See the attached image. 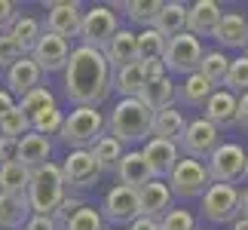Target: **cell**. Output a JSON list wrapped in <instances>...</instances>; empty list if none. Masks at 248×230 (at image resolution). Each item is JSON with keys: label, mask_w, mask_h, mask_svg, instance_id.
<instances>
[{"label": "cell", "mask_w": 248, "mask_h": 230, "mask_svg": "<svg viewBox=\"0 0 248 230\" xmlns=\"http://www.w3.org/2000/svg\"><path fill=\"white\" fill-rule=\"evenodd\" d=\"M236 99L239 95H233L230 89H215L212 95H208V101L202 104V117L212 123V126L221 132L227 126H236Z\"/></svg>", "instance_id": "obj_18"}, {"label": "cell", "mask_w": 248, "mask_h": 230, "mask_svg": "<svg viewBox=\"0 0 248 230\" xmlns=\"http://www.w3.org/2000/svg\"><path fill=\"white\" fill-rule=\"evenodd\" d=\"M62 123H64V111L59 108V104H52V108H46V111H40V114L31 117V132L34 135L49 138V135H59L62 132Z\"/></svg>", "instance_id": "obj_36"}, {"label": "cell", "mask_w": 248, "mask_h": 230, "mask_svg": "<svg viewBox=\"0 0 248 230\" xmlns=\"http://www.w3.org/2000/svg\"><path fill=\"white\" fill-rule=\"evenodd\" d=\"M169 71H166V65L163 62H147L144 65V77H147V83L150 80H159V77H166Z\"/></svg>", "instance_id": "obj_48"}, {"label": "cell", "mask_w": 248, "mask_h": 230, "mask_svg": "<svg viewBox=\"0 0 248 230\" xmlns=\"http://www.w3.org/2000/svg\"><path fill=\"white\" fill-rule=\"evenodd\" d=\"M16 104L28 114V117H34V114H40V111H46V108H52V104H55V95L46 89V86H37V89H31L28 95H22V99H18Z\"/></svg>", "instance_id": "obj_40"}, {"label": "cell", "mask_w": 248, "mask_h": 230, "mask_svg": "<svg viewBox=\"0 0 248 230\" xmlns=\"http://www.w3.org/2000/svg\"><path fill=\"white\" fill-rule=\"evenodd\" d=\"M166 184H169V190H171V197H181V199H196V197H202L205 190H208L212 178H208L205 163L181 157V160H178V166L171 169V175L166 178Z\"/></svg>", "instance_id": "obj_8"}, {"label": "cell", "mask_w": 248, "mask_h": 230, "mask_svg": "<svg viewBox=\"0 0 248 230\" xmlns=\"http://www.w3.org/2000/svg\"><path fill=\"white\" fill-rule=\"evenodd\" d=\"M171 190H169V184L166 181H147L144 187L138 190V206H141V215L144 218H154V221H159L169 209H171Z\"/></svg>", "instance_id": "obj_19"}, {"label": "cell", "mask_w": 248, "mask_h": 230, "mask_svg": "<svg viewBox=\"0 0 248 230\" xmlns=\"http://www.w3.org/2000/svg\"><path fill=\"white\" fill-rule=\"evenodd\" d=\"M215 40L227 49H245L248 43V18L242 13H224L215 28Z\"/></svg>", "instance_id": "obj_22"}, {"label": "cell", "mask_w": 248, "mask_h": 230, "mask_svg": "<svg viewBox=\"0 0 248 230\" xmlns=\"http://www.w3.org/2000/svg\"><path fill=\"white\" fill-rule=\"evenodd\" d=\"M22 16V6L13 0H0V34H9V28L16 25V18Z\"/></svg>", "instance_id": "obj_43"}, {"label": "cell", "mask_w": 248, "mask_h": 230, "mask_svg": "<svg viewBox=\"0 0 248 230\" xmlns=\"http://www.w3.org/2000/svg\"><path fill=\"white\" fill-rule=\"evenodd\" d=\"M224 89H230L233 95L248 92V59L245 55L230 59V68H227V77H224Z\"/></svg>", "instance_id": "obj_39"}, {"label": "cell", "mask_w": 248, "mask_h": 230, "mask_svg": "<svg viewBox=\"0 0 248 230\" xmlns=\"http://www.w3.org/2000/svg\"><path fill=\"white\" fill-rule=\"evenodd\" d=\"M80 206H83V199H77V197H64L62 203H59V209H55V212H52L49 218H52V221H55V227H62V224L68 221V218H71L74 212H77Z\"/></svg>", "instance_id": "obj_44"}, {"label": "cell", "mask_w": 248, "mask_h": 230, "mask_svg": "<svg viewBox=\"0 0 248 230\" xmlns=\"http://www.w3.org/2000/svg\"><path fill=\"white\" fill-rule=\"evenodd\" d=\"M40 34H43V25H40V18H34V16H18L16 25L9 28V37H13L25 52L34 49V43L40 40Z\"/></svg>", "instance_id": "obj_35"}, {"label": "cell", "mask_w": 248, "mask_h": 230, "mask_svg": "<svg viewBox=\"0 0 248 230\" xmlns=\"http://www.w3.org/2000/svg\"><path fill=\"white\" fill-rule=\"evenodd\" d=\"M236 126L248 129V92H242L236 99Z\"/></svg>", "instance_id": "obj_47"}, {"label": "cell", "mask_w": 248, "mask_h": 230, "mask_svg": "<svg viewBox=\"0 0 248 230\" xmlns=\"http://www.w3.org/2000/svg\"><path fill=\"white\" fill-rule=\"evenodd\" d=\"M120 31V18L117 13H113L110 6H104V3H95L89 6L83 13L80 18V46H92V49H104L110 40H113V34Z\"/></svg>", "instance_id": "obj_5"}, {"label": "cell", "mask_w": 248, "mask_h": 230, "mask_svg": "<svg viewBox=\"0 0 248 230\" xmlns=\"http://www.w3.org/2000/svg\"><path fill=\"white\" fill-rule=\"evenodd\" d=\"M110 68L101 49L74 46L64 65V95L74 108H98L110 95Z\"/></svg>", "instance_id": "obj_1"}, {"label": "cell", "mask_w": 248, "mask_h": 230, "mask_svg": "<svg viewBox=\"0 0 248 230\" xmlns=\"http://www.w3.org/2000/svg\"><path fill=\"white\" fill-rule=\"evenodd\" d=\"M135 218H141V206H138V190L132 187H110L101 206V221L113 224V230H126Z\"/></svg>", "instance_id": "obj_9"}, {"label": "cell", "mask_w": 248, "mask_h": 230, "mask_svg": "<svg viewBox=\"0 0 248 230\" xmlns=\"http://www.w3.org/2000/svg\"><path fill=\"white\" fill-rule=\"evenodd\" d=\"M101 52H104V59H108L110 74H117L120 68H126V65H135V62H138V52H135V31L120 28V31L113 34V40L104 46Z\"/></svg>", "instance_id": "obj_20"}, {"label": "cell", "mask_w": 248, "mask_h": 230, "mask_svg": "<svg viewBox=\"0 0 248 230\" xmlns=\"http://www.w3.org/2000/svg\"><path fill=\"white\" fill-rule=\"evenodd\" d=\"M224 9L215 3V0H196V3H187V34L193 37H215V28L221 22Z\"/></svg>", "instance_id": "obj_16"}, {"label": "cell", "mask_w": 248, "mask_h": 230, "mask_svg": "<svg viewBox=\"0 0 248 230\" xmlns=\"http://www.w3.org/2000/svg\"><path fill=\"white\" fill-rule=\"evenodd\" d=\"M242 55H245V59H248V43H245V49H242Z\"/></svg>", "instance_id": "obj_53"}, {"label": "cell", "mask_w": 248, "mask_h": 230, "mask_svg": "<svg viewBox=\"0 0 248 230\" xmlns=\"http://www.w3.org/2000/svg\"><path fill=\"white\" fill-rule=\"evenodd\" d=\"M239 218H248V187L239 190Z\"/></svg>", "instance_id": "obj_51"}, {"label": "cell", "mask_w": 248, "mask_h": 230, "mask_svg": "<svg viewBox=\"0 0 248 230\" xmlns=\"http://www.w3.org/2000/svg\"><path fill=\"white\" fill-rule=\"evenodd\" d=\"M101 135H104V114L98 108H71V114H64L59 138L71 150H89Z\"/></svg>", "instance_id": "obj_4"}, {"label": "cell", "mask_w": 248, "mask_h": 230, "mask_svg": "<svg viewBox=\"0 0 248 230\" xmlns=\"http://www.w3.org/2000/svg\"><path fill=\"white\" fill-rule=\"evenodd\" d=\"M18 163V141L13 138H0V166Z\"/></svg>", "instance_id": "obj_45"}, {"label": "cell", "mask_w": 248, "mask_h": 230, "mask_svg": "<svg viewBox=\"0 0 248 230\" xmlns=\"http://www.w3.org/2000/svg\"><path fill=\"white\" fill-rule=\"evenodd\" d=\"M202 215L212 224H233L239 218V187L208 184V190L202 194Z\"/></svg>", "instance_id": "obj_11"}, {"label": "cell", "mask_w": 248, "mask_h": 230, "mask_svg": "<svg viewBox=\"0 0 248 230\" xmlns=\"http://www.w3.org/2000/svg\"><path fill=\"white\" fill-rule=\"evenodd\" d=\"M49 157H52V141L49 138L34 135V132H28V135L18 138V163H22L25 169L46 166Z\"/></svg>", "instance_id": "obj_26"}, {"label": "cell", "mask_w": 248, "mask_h": 230, "mask_svg": "<svg viewBox=\"0 0 248 230\" xmlns=\"http://www.w3.org/2000/svg\"><path fill=\"white\" fill-rule=\"evenodd\" d=\"M13 108H16V99L3 89V86H0V117H3V114H9Z\"/></svg>", "instance_id": "obj_50"}, {"label": "cell", "mask_w": 248, "mask_h": 230, "mask_svg": "<svg viewBox=\"0 0 248 230\" xmlns=\"http://www.w3.org/2000/svg\"><path fill=\"white\" fill-rule=\"evenodd\" d=\"M31 55V62L40 68L43 74H55V71H64V65H68V55H71V43L62 40V37L55 34H40V40L34 43V49L28 52Z\"/></svg>", "instance_id": "obj_14"}, {"label": "cell", "mask_w": 248, "mask_h": 230, "mask_svg": "<svg viewBox=\"0 0 248 230\" xmlns=\"http://www.w3.org/2000/svg\"><path fill=\"white\" fill-rule=\"evenodd\" d=\"M150 123H154L150 108H144L138 99H120L113 104L110 117H104V132L132 150L135 145L150 138Z\"/></svg>", "instance_id": "obj_2"}, {"label": "cell", "mask_w": 248, "mask_h": 230, "mask_svg": "<svg viewBox=\"0 0 248 230\" xmlns=\"http://www.w3.org/2000/svg\"><path fill=\"white\" fill-rule=\"evenodd\" d=\"M187 126V117L184 111L178 108H166V111H156L154 114V123H150V138H159V141H171L178 145L181 132Z\"/></svg>", "instance_id": "obj_23"}, {"label": "cell", "mask_w": 248, "mask_h": 230, "mask_svg": "<svg viewBox=\"0 0 248 230\" xmlns=\"http://www.w3.org/2000/svg\"><path fill=\"white\" fill-rule=\"evenodd\" d=\"M212 92H215V86L208 80H202L196 71L187 74L181 86H175V99H181V104H187V108H202Z\"/></svg>", "instance_id": "obj_28"}, {"label": "cell", "mask_w": 248, "mask_h": 230, "mask_svg": "<svg viewBox=\"0 0 248 230\" xmlns=\"http://www.w3.org/2000/svg\"><path fill=\"white\" fill-rule=\"evenodd\" d=\"M89 153L95 157V163H98V169H101V172H117L120 157L126 153V148H123L117 138H110L108 132H104V135L89 148Z\"/></svg>", "instance_id": "obj_33"}, {"label": "cell", "mask_w": 248, "mask_h": 230, "mask_svg": "<svg viewBox=\"0 0 248 230\" xmlns=\"http://www.w3.org/2000/svg\"><path fill=\"white\" fill-rule=\"evenodd\" d=\"M110 9H123L141 28H154L159 9H163V0H126V3H113Z\"/></svg>", "instance_id": "obj_32"}, {"label": "cell", "mask_w": 248, "mask_h": 230, "mask_svg": "<svg viewBox=\"0 0 248 230\" xmlns=\"http://www.w3.org/2000/svg\"><path fill=\"white\" fill-rule=\"evenodd\" d=\"M25 49L18 46L9 34H0V68H9V65H16L18 59H25Z\"/></svg>", "instance_id": "obj_42"}, {"label": "cell", "mask_w": 248, "mask_h": 230, "mask_svg": "<svg viewBox=\"0 0 248 230\" xmlns=\"http://www.w3.org/2000/svg\"><path fill=\"white\" fill-rule=\"evenodd\" d=\"M166 37L156 34L154 28H141L135 31V52H138V62L147 65V62H163L166 55Z\"/></svg>", "instance_id": "obj_30"}, {"label": "cell", "mask_w": 248, "mask_h": 230, "mask_svg": "<svg viewBox=\"0 0 248 230\" xmlns=\"http://www.w3.org/2000/svg\"><path fill=\"white\" fill-rule=\"evenodd\" d=\"M28 132H31V117H28V114L18 108V104H16L9 114H3V117H0V138L18 141L22 135H28Z\"/></svg>", "instance_id": "obj_37"}, {"label": "cell", "mask_w": 248, "mask_h": 230, "mask_svg": "<svg viewBox=\"0 0 248 230\" xmlns=\"http://www.w3.org/2000/svg\"><path fill=\"white\" fill-rule=\"evenodd\" d=\"M59 230H108L104 227V221H101V212L95 206H80L77 212H74L68 221H64Z\"/></svg>", "instance_id": "obj_38"}, {"label": "cell", "mask_w": 248, "mask_h": 230, "mask_svg": "<svg viewBox=\"0 0 248 230\" xmlns=\"http://www.w3.org/2000/svg\"><path fill=\"white\" fill-rule=\"evenodd\" d=\"M28 218H31V206H28V197H9V194H0V230H22Z\"/></svg>", "instance_id": "obj_27"}, {"label": "cell", "mask_w": 248, "mask_h": 230, "mask_svg": "<svg viewBox=\"0 0 248 230\" xmlns=\"http://www.w3.org/2000/svg\"><path fill=\"white\" fill-rule=\"evenodd\" d=\"M227 68H230V55L221 52V49H212V52H202V59H199V65H196V74L217 89V86H224Z\"/></svg>", "instance_id": "obj_31"}, {"label": "cell", "mask_w": 248, "mask_h": 230, "mask_svg": "<svg viewBox=\"0 0 248 230\" xmlns=\"http://www.w3.org/2000/svg\"><path fill=\"white\" fill-rule=\"evenodd\" d=\"M40 80H43V71L31 62V55H25V59H18L16 65L6 68V86L3 89L13 95V99H22V95H28L31 89H37Z\"/></svg>", "instance_id": "obj_17"}, {"label": "cell", "mask_w": 248, "mask_h": 230, "mask_svg": "<svg viewBox=\"0 0 248 230\" xmlns=\"http://www.w3.org/2000/svg\"><path fill=\"white\" fill-rule=\"evenodd\" d=\"M159 230H196V221L187 209H169L159 218Z\"/></svg>", "instance_id": "obj_41"}, {"label": "cell", "mask_w": 248, "mask_h": 230, "mask_svg": "<svg viewBox=\"0 0 248 230\" xmlns=\"http://www.w3.org/2000/svg\"><path fill=\"white\" fill-rule=\"evenodd\" d=\"M22 230H59V227H55V221L49 215H31Z\"/></svg>", "instance_id": "obj_46"}, {"label": "cell", "mask_w": 248, "mask_h": 230, "mask_svg": "<svg viewBox=\"0 0 248 230\" xmlns=\"http://www.w3.org/2000/svg\"><path fill=\"white\" fill-rule=\"evenodd\" d=\"M28 178H31V169H25L22 163H9V166H0V194L25 197V190H28Z\"/></svg>", "instance_id": "obj_34"}, {"label": "cell", "mask_w": 248, "mask_h": 230, "mask_svg": "<svg viewBox=\"0 0 248 230\" xmlns=\"http://www.w3.org/2000/svg\"><path fill=\"white\" fill-rule=\"evenodd\" d=\"M117 178H120L123 187H132V190H141L147 181H154V175H150L144 157H141V148H132V150H126V153L120 157Z\"/></svg>", "instance_id": "obj_21"}, {"label": "cell", "mask_w": 248, "mask_h": 230, "mask_svg": "<svg viewBox=\"0 0 248 230\" xmlns=\"http://www.w3.org/2000/svg\"><path fill=\"white\" fill-rule=\"evenodd\" d=\"M230 230H248V218H236L230 224Z\"/></svg>", "instance_id": "obj_52"}, {"label": "cell", "mask_w": 248, "mask_h": 230, "mask_svg": "<svg viewBox=\"0 0 248 230\" xmlns=\"http://www.w3.org/2000/svg\"><path fill=\"white\" fill-rule=\"evenodd\" d=\"M245 178H248V166H245Z\"/></svg>", "instance_id": "obj_54"}, {"label": "cell", "mask_w": 248, "mask_h": 230, "mask_svg": "<svg viewBox=\"0 0 248 230\" xmlns=\"http://www.w3.org/2000/svg\"><path fill=\"white\" fill-rule=\"evenodd\" d=\"M138 101L144 104L150 111H166V108H175V83H171V77H159V80H150L144 83V89L138 92Z\"/></svg>", "instance_id": "obj_25"}, {"label": "cell", "mask_w": 248, "mask_h": 230, "mask_svg": "<svg viewBox=\"0 0 248 230\" xmlns=\"http://www.w3.org/2000/svg\"><path fill=\"white\" fill-rule=\"evenodd\" d=\"M217 145H221V132H217L205 117L187 120V126H184V132H181V138H178V150L184 153L187 160H199V163L212 157L217 150Z\"/></svg>", "instance_id": "obj_7"}, {"label": "cell", "mask_w": 248, "mask_h": 230, "mask_svg": "<svg viewBox=\"0 0 248 230\" xmlns=\"http://www.w3.org/2000/svg\"><path fill=\"white\" fill-rule=\"evenodd\" d=\"M59 169H62L64 187H71V190H89V187L98 184L101 175H104L89 150H71Z\"/></svg>", "instance_id": "obj_12"}, {"label": "cell", "mask_w": 248, "mask_h": 230, "mask_svg": "<svg viewBox=\"0 0 248 230\" xmlns=\"http://www.w3.org/2000/svg\"><path fill=\"white\" fill-rule=\"evenodd\" d=\"M144 83H147V77H144V65L141 62L126 65V68H120L110 77V86L123 95V99H138V92L144 89Z\"/></svg>", "instance_id": "obj_29"}, {"label": "cell", "mask_w": 248, "mask_h": 230, "mask_svg": "<svg viewBox=\"0 0 248 230\" xmlns=\"http://www.w3.org/2000/svg\"><path fill=\"white\" fill-rule=\"evenodd\" d=\"M202 40L193 34H178V37H171V40L166 43V55H163V65H166V71L169 77L171 74H193L196 71V65L199 59H202Z\"/></svg>", "instance_id": "obj_10"}, {"label": "cell", "mask_w": 248, "mask_h": 230, "mask_svg": "<svg viewBox=\"0 0 248 230\" xmlns=\"http://www.w3.org/2000/svg\"><path fill=\"white\" fill-rule=\"evenodd\" d=\"M110 230H113V227H110Z\"/></svg>", "instance_id": "obj_55"}, {"label": "cell", "mask_w": 248, "mask_h": 230, "mask_svg": "<svg viewBox=\"0 0 248 230\" xmlns=\"http://www.w3.org/2000/svg\"><path fill=\"white\" fill-rule=\"evenodd\" d=\"M80 18H83V6L80 3H71V0L46 3V28L43 31L71 43V37L80 34Z\"/></svg>", "instance_id": "obj_13"}, {"label": "cell", "mask_w": 248, "mask_h": 230, "mask_svg": "<svg viewBox=\"0 0 248 230\" xmlns=\"http://www.w3.org/2000/svg\"><path fill=\"white\" fill-rule=\"evenodd\" d=\"M154 31L163 34L166 40L184 34L187 31V3H181V0H169V3H163V9H159V16L154 22Z\"/></svg>", "instance_id": "obj_24"}, {"label": "cell", "mask_w": 248, "mask_h": 230, "mask_svg": "<svg viewBox=\"0 0 248 230\" xmlns=\"http://www.w3.org/2000/svg\"><path fill=\"white\" fill-rule=\"evenodd\" d=\"M245 166H248V153L236 141H221L205 163L212 184H233V181L245 178Z\"/></svg>", "instance_id": "obj_6"}, {"label": "cell", "mask_w": 248, "mask_h": 230, "mask_svg": "<svg viewBox=\"0 0 248 230\" xmlns=\"http://www.w3.org/2000/svg\"><path fill=\"white\" fill-rule=\"evenodd\" d=\"M126 230H159V221H154V218H135V221H132Z\"/></svg>", "instance_id": "obj_49"}, {"label": "cell", "mask_w": 248, "mask_h": 230, "mask_svg": "<svg viewBox=\"0 0 248 230\" xmlns=\"http://www.w3.org/2000/svg\"><path fill=\"white\" fill-rule=\"evenodd\" d=\"M28 206H31V215H52L59 203L68 197V187L62 181V169L59 163H46V166L31 169V178H28Z\"/></svg>", "instance_id": "obj_3"}, {"label": "cell", "mask_w": 248, "mask_h": 230, "mask_svg": "<svg viewBox=\"0 0 248 230\" xmlns=\"http://www.w3.org/2000/svg\"><path fill=\"white\" fill-rule=\"evenodd\" d=\"M141 157H144L150 175L156 181H166L171 175V169L178 166L181 160V150L178 145H171V141H159V138H147L144 148H141Z\"/></svg>", "instance_id": "obj_15"}]
</instances>
